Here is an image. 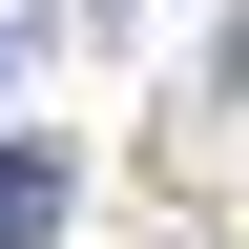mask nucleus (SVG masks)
I'll use <instances>...</instances> for the list:
<instances>
[{
  "instance_id": "1",
  "label": "nucleus",
  "mask_w": 249,
  "mask_h": 249,
  "mask_svg": "<svg viewBox=\"0 0 249 249\" xmlns=\"http://www.w3.org/2000/svg\"><path fill=\"white\" fill-rule=\"evenodd\" d=\"M62 187H83L62 145H0V249H42V229H62Z\"/></svg>"
}]
</instances>
